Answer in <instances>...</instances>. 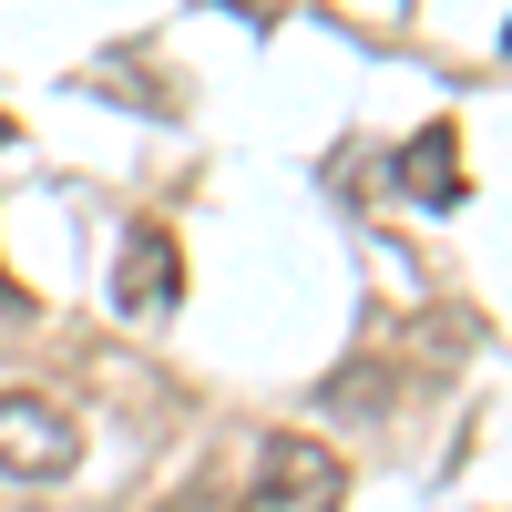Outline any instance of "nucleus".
Here are the masks:
<instances>
[{
    "mask_svg": "<svg viewBox=\"0 0 512 512\" xmlns=\"http://www.w3.org/2000/svg\"><path fill=\"white\" fill-rule=\"evenodd\" d=\"M236 11H256V21H267V11H277V0H236Z\"/></svg>",
    "mask_w": 512,
    "mask_h": 512,
    "instance_id": "obj_5",
    "label": "nucleus"
},
{
    "mask_svg": "<svg viewBox=\"0 0 512 512\" xmlns=\"http://www.w3.org/2000/svg\"><path fill=\"white\" fill-rule=\"evenodd\" d=\"M338 451L308 441V431H277L267 451H256V502L246 512H338Z\"/></svg>",
    "mask_w": 512,
    "mask_h": 512,
    "instance_id": "obj_2",
    "label": "nucleus"
},
{
    "mask_svg": "<svg viewBox=\"0 0 512 512\" xmlns=\"http://www.w3.org/2000/svg\"><path fill=\"white\" fill-rule=\"evenodd\" d=\"M175 297H185L175 236H164V226H134V236H123V256H113V308H123V318H164Z\"/></svg>",
    "mask_w": 512,
    "mask_h": 512,
    "instance_id": "obj_3",
    "label": "nucleus"
},
{
    "mask_svg": "<svg viewBox=\"0 0 512 512\" xmlns=\"http://www.w3.org/2000/svg\"><path fill=\"white\" fill-rule=\"evenodd\" d=\"M72 461H82V431H72V410L62 400H41V390H0V482H72Z\"/></svg>",
    "mask_w": 512,
    "mask_h": 512,
    "instance_id": "obj_1",
    "label": "nucleus"
},
{
    "mask_svg": "<svg viewBox=\"0 0 512 512\" xmlns=\"http://www.w3.org/2000/svg\"><path fill=\"white\" fill-rule=\"evenodd\" d=\"M400 185H410V205H461V144H451V123H431V134H410V154H400Z\"/></svg>",
    "mask_w": 512,
    "mask_h": 512,
    "instance_id": "obj_4",
    "label": "nucleus"
}]
</instances>
